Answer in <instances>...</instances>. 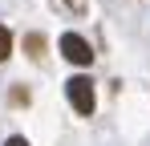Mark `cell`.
<instances>
[{
	"label": "cell",
	"instance_id": "cell-1",
	"mask_svg": "<svg viewBox=\"0 0 150 146\" xmlns=\"http://www.w3.org/2000/svg\"><path fill=\"white\" fill-rule=\"evenodd\" d=\"M65 97H69V106H73L81 118H89L93 110H98V94H93V81L85 77V73H77L65 81Z\"/></svg>",
	"mask_w": 150,
	"mask_h": 146
},
{
	"label": "cell",
	"instance_id": "cell-2",
	"mask_svg": "<svg viewBox=\"0 0 150 146\" xmlns=\"http://www.w3.org/2000/svg\"><path fill=\"white\" fill-rule=\"evenodd\" d=\"M61 53H65V61H73V65H89V61H93L89 41L77 37V33H65V37H61Z\"/></svg>",
	"mask_w": 150,
	"mask_h": 146
},
{
	"label": "cell",
	"instance_id": "cell-3",
	"mask_svg": "<svg viewBox=\"0 0 150 146\" xmlns=\"http://www.w3.org/2000/svg\"><path fill=\"white\" fill-rule=\"evenodd\" d=\"M8 57H12V33L0 24V61H8Z\"/></svg>",
	"mask_w": 150,
	"mask_h": 146
},
{
	"label": "cell",
	"instance_id": "cell-4",
	"mask_svg": "<svg viewBox=\"0 0 150 146\" xmlns=\"http://www.w3.org/2000/svg\"><path fill=\"white\" fill-rule=\"evenodd\" d=\"M25 45H28V53H33V57H41V53H45V37H37V33H33Z\"/></svg>",
	"mask_w": 150,
	"mask_h": 146
},
{
	"label": "cell",
	"instance_id": "cell-5",
	"mask_svg": "<svg viewBox=\"0 0 150 146\" xmlns=\"http://www.w3.org/2000/svg\"><path fill=\"white\" fill-rule=\"evenodd\" d=\"M4 146H28V138H21V134H12V138H8Z\"/></svg>",
	"mask_w": 150,
	"mask_h": 146
}]
</instances>
